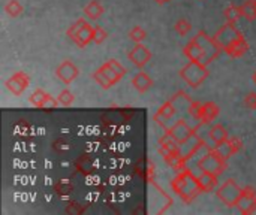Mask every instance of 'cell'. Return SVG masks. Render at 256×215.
<instances>
[{
	"instance_id": "obj_1",
	"label": "cell",
	"mask_w": 256,
	"mask_h": 215,
	"mask_svg": "<svg viewBox=\"0 0 256 215\" xmlns=\"http://www.w3.org/2000/svg\"><path fill=\"white\" fill-rule=\"evenodd\" d=\"M214 40L232 58L243 57L249 49L248 40H246L244 34L237 28L236 22H226L225 25H222L216 31Z\"/></svg>"
},
{
	"instance_id": "obj_2",
	"label": "cell",
	"mask_w": 256,
	"mask_h": 215,
	"mask_svg": "<svg viewBox=\"0 0 256 215\" xmlns=\"http://www.w3.org/2000/svg\"><path fill=\"white\" fill-rule=\"evenodd\" d=\"M171 187L174 193L186 204H190L202 193L198 177L190 169L178 172V175L171 181Z\"/></svg>"
},
{
	"instance_id": "obj_3",
	"label": "cell",
	"mask_w": 256,
	"mask_h": 215,
	"mask_svg": "<svg viewBox=\"0 0 256 215\" xmlns=\"http://www.w3.org/2000/svg\"><path fill=\"white\" fill-rule=\"evenodd\" d=\"M126 72H128L126 67L120 61H117L114 58H110L93 73V79L102 88L106 90V88H111L116 84H118L123 79V76L126 75Z\"/></svg>"
},
{
	"instance_id": "obj_4",
	"label": "cell",
	"mask_w": 256,
	"mask_h": 215,
	"mask_svg": "<svg viewBox=\"0 0 256 215\" xmlns=\"http://www.w3.org/2000/svg\"><path fill=\"white\" fill-rule=\"evenodd\" d=\"M190 99H189V96L186 94V93H183V91H180V93H177L176 96H172L168 102H165L159 109H158V112L154 114V121L160 126V127H164V129H166L168 130V123L170 121H172V118L176 117V114L180 111V109H183V108H189V105H190Z\"/></svg>"
},
{
	"instance_id": "obj_5",
	"label": "cell",
	"mask_w": 256,
	"mask_h": 215,
	"mask_svg": "<svg viewBox=\"0 0 256 215\" xmlns=\"http://www.w3.org/2000/svg\"><path fill=\"white\" fill-rule=\"evenodd\" d=\"M208 75H210V72H208L207 64H202V63L194 61V60H189V63L186 66H183L180 70L182 79L194 88L200 87L208 78Z\"/></svg>"
},
{
	"instance_id": "obj_6",
	"label": "cell",
	"mask_w": 256,
	"mask_h": 215,
	"mask_svg": "<svg viewBox=\"0 0 256 215\" xmlns=\"http://www.w3.org/2000/svg\"><path fill=\"white\" fill-rule=\"evenodd\" d=\"M66 34L70 40L75 42L76 46L84 48L88 43L93 42V25L88 24V21H86L84 18H78L68 30Z\"/></svg>"
},
{
	"instance_id": "obj_7",
	"label": "cell",
	"mask_w": 256,
	"mask_h": 215,
	"mask_svg": "<svg viewBox=\"0 0 256 215\" xmlns=\"http://www.w3.org/2000/svg\"><path fill=\"white\" fill-rule=\"evenodd\" d=\"M198 169L201 172H208L214 177H220L226 169V159L222 157L216 148H210L200 160Z\"/></svg>"
},
{
	"instance_id": "obj_8",
	"label": "cell",
	"mask_w": 256,
	"mask_h": 215,
	"mask_svg": "<svg viewBox=\"0 0 256 215\" xmlns=\"http://www.w3.org/2000/svg\"><path fill=\"white\" fill-rule=\"evenodd\" d=\"M243 192L244 189H242L234 180H228L218 189L216 195L226 207L232 208V207H237L240 198L243 196Z\"/></svg>"
},
{
	"instance_id": "obj_9",
	"label": "cell",
	"mask_w": 256,
	"mask_h": 215,
	"mask_svg": "<svg viewBox=\"0 0 256 215\" xmlns=\"http://www.w3.org/2000/svg\"><path fill=\"white\" fill-rule=\"evenodd\" d=\"M192 39H194V40L198 43V46L202 49V52H204V55H206L208 64H210L212 61H214V60L219 57L220 51H224V49L220 48V45L214 40V37H210L206 31L196 33L195 37H192Z\"/></svg>"
},
{
	"instance_id": "obj_10",
	"label": "cell",
	"mask_w": 256,
	"mask_h": 215,
	"mask_svg": "<svg viewBox=\"0 0 256 215\" xmlns=\"http://www.w3.org/2000/svg\"><path fill=\"white\" fill-rule=\"evenodd\" d=\"M195 132H196V129H194L192 126H189L188 121L182 118V120H177V121L168 129L166 133H170L178 144H183V142H186L189 138H192V136L195 135Z\"/></svg>"
},
{
	"instance_id": "obj_11",
	"label": "cell",
	"mask_w": 256,
	"mask_h": 215,
	"mask_svg": "<svg viewBox=\"0 0 256 215\" xmlns=\"http://www.w3.org/2000/svg\"><path fill=\"white\" fill-rule=\"evenodd\" d=\"M56 75H57V78H58L63 84L69 85V84H72V82L78 78L80 69H78L76 64L72 63L70 60H64V61H62V63L57 66Z\"/></svg>"
},
{
	"instance_id": "obj_12",
	"label": "cell",
	"mask_w": 256,
	"mask_h": 215,
	"mask_svg": "<svg viewBox=\"0 0 256 215\" xmlns=\"http://www.w3.org/2000/svg\"><path fill=\"white\" fill-rule=\"evenodd\" d=\"M28 85H30V76L26 72H15L6 81V88L15 96H21Z\"/></svg>"
},
{
	"instance_id": "obj_13",
	"label": "cell",
	"mask_w": 256,
	"mask_h": 215,
	"mask_svg": "<svg viewBox=\"0 0 256 215\" xmlns=\"http://www.w3.org/2000/svg\"><path fill=\"white\" fill-rule=\"evenodd\" d=\"M30 103L36 108H42V109H54L57 108L60 103H58V99H54L50 93L38 88L32 93L30 96Z\"/></svg>"
},
{
	"instance_id": "obj_14",
	"label": "cell",
	"mask_w": 256,
	"mask_h": 215,
	"mask_svg": "<svg viewBox=\"0 0 256 215\" xmlns=\"http://www.w3.org/2000/svg\"><path fill=\"white\" fill-rule=\"evenodd\" d=\"M129 61H132L136 67H144L152 60V51L144 43H135V46L128 54Z\"/></svg>"
},
{
	"instance_id": "obj_15",
	"label": "cell",
	"mask_w": 256,
	"mask_h": 215,
	"mask_svg": "<svg viewBox=\"0 0 256 215\" xmlns=\"http://www.w3.org/2000/svg\"><path fill=\"white\" fill-rule=\"evenodd\" d=\"M237 208L242 214H255L256 211V190L252 187H246L243 196L240 198Z\"/></svg>"
},
{
	"instance_id": "obj_16",
	"label": "cell",
	"mask_w": 256,
	"mask_h": 215,
	"mask_svg": "<svg viewBox=\"0 0 256 215\" xmlns=\"http://www.w3.org/2000/svg\"><path fill=\"white\" fill-rule=\"evenodd\" d=\"M214 148L218 150V153H219L222 157H225V159L228 160L230 157L236 156V154L242 150V141L237 139V138H228L225 142L216 145Z\"/></svg>"
},
{
	"instance_id": "obj_17",
	"label": "cell",
	"mask_w": 256,
	"mask_h": 215,
	"mask_svg": "<svg viewBox=\"0 0 256 215\" xmlns=\"http://www.w3.org/2000/svg\"><path fill=\"white\" fill-rule=\"evenodd\" d=\"M153 79H152V76L147 73V72H138V73H135L134 75V78H132V85H134V88L140 93V94H144V93H147L152 87H153Z\"/></svg>"
},
{
	"instance_id": "obj_18",
	"label": "cell",
	"mask_w": 256,
	"mask_h": 215,
	"mask_svg": "<svg viewBox=\"0 0 256 215\" xmlns=\"http://www.w3.org/2000/svg\"><path fill=\"white\" fill-rule=\"evenodd\" d=\"M219 106L213 102H206L201 105V114H200V123L201 124H212L219 117Z\"/></svg>"
},
{
	"instance_id": "obj_19",
	"label": "cell",
	"mask_w": 256,
	"mask_h": 215,
	"mask_svg": "<svg viewBox=\"0 0 256 215\" xmlns=\"http://www.w3.org/2000/svg\"><path fill=\"white\" fill-rule=\"evenodd\" d=\"M207 133H208L210 141L214 144V147L219 145V144H222V142H225V141L230 138V133H228V130L225 129V126H224V124H219V123H218V124H213Z\"/></svg>"
},
{
	"instance_id": "obj_20",
	"label": "cell",
	"mask_w": 256,
	"mask_h": 215,
	"mask_svg": "<svg viewBox=\"0 0 256 215\" xmlns=\"http://www.w3.org/2000/svg\"><path fill=\"white\" fill-rule=\"evenodd\" d=\"M160 145V153H170V154H180V144L170 135L166 133L164 138L159 139ZM182 156V154H180Z\"/></svg>"
},
{
	"instance_id": "obj_21",
	"label": "cell",
	"mask_w": 256,
	"mask_h": 215,
	"mask_svg": "<svg viewBox=\"0 0 256 215\" xmlns=\"http://www.w3.org/2000/svg\"><path fill=\"white\" fill-rule=\"evenodd\" d=\"M162 156H164L165 163L171 169H174L177 172H182V171L188 169L186 168V159L183 156H180V154H170V153H162Z\"/></svg>"
},
{
	"instance_id": "obj_22",
	"label": "cell",
	"mask_w": 256,
	"mask_h": 215,
	"mask_svg": "<svg viewBox=\"0 0 256 215\" xmlns=\"http://www.w3.org/2000/svg\"><path fill=\"white\" fill-rule=\"evenodd\" d=\"M104 6H102V3L99 1V0H92V1H88L86 6H84V13H86V16L88 18V19H93V21H96V19H99L102 15H104Z\"/></svg>"
},
{
	"instance_id": "obj_23",
	"label": "cell",
	"mask_w": 256,
	"mask_h": 215,
	"mask_svg": "<svg viewBox=\"0 0 256 215\" xmlns=\"http://www.w3.org/2000/svg\"><path fill=\"white\" fill-rule=\"evenodd\" d=\"M198 181H200L202 193H210L218 186V177H214L208 172H201V175H198Z\"/></svg>"
},
{
	"instance_id": "obj_24",
	"label": "cell",
	"mask_w": 256,
	"mask_h": 215,
	"mask_svg": "<svg viewBox=\"0 0 256 215\" xmlns=\"http://www.w3.org/2000/svg\"><path fill=\"white\" fill-rule=\"evenodd\" d=\"M242 7V13L248 21H254L256 19V0H246L244 3L240 4Z\"/></svg>"
},
{
	"instance_id": "obj_25",
	"label": "cell",
	"mask_w": 256,
	"mask_h": 215,
	"mask_svg": "<svg viewBox=\"0 0 256 215\" xmlns=\"http://www.w3.org/2000/svg\"><path fill=\"white\" fill-rule=\"evenodd\" d=\"M22 10H24V7H22V4H21L18 0H8V1L4 3V12H6L9 16H12V18L20 16V15L22 13Z\"/></svg>"
},
{
	"instance_id": "obj_26",
	"label": "cell",
	"mask_w": 256,
	"mask_h": 215,
	"mask_svg": "<svg viewBox=\"0 0 256 215\" xmlns=\"http://www.w3.org/2000/svg\"><path fill=\"white\" fill-rule=\"evenodd\" d=\"M242 16H243L242 7L237 6V4H230V6L225 9V18H226L228 22H236V24H237V21H238Z\"/></svg>"
},
{
	"instance_id": "obj_27",
	"label": "cell",
	"mask_w": 256,
	"mask_h": 215,
	"mask_svg": "<svg viewBox=\"0 0 256 215\" xmlns=\"http://www.w3.org/2000/svg\"><path fill=\"white\" fill-rule=\"evenodd\" d=\"M129 37L130 40H134L135 43H142L147 37V31L141 27V25H135L130 31H129Z\"/></svg>"
},
{
	"instance_id": "obj_28",
	"label": "cell",
	"mask_w": 256,
	"mask_h": 215,
	"mask_svg": "<svg viewBox=\"0 0 256 215\" xmlns=\"http://www.w3.org/2000/svg\"><path fill=\"white\" fill-rule=\"evenodd\" d=\"M174 28H176V31H177L180 36H186V34L190 31L192 24H190V21H189V19H186V18H180V19L176 22Z\"/></svg>"
},
{
	"instance_id": "obj_29",
	"label": "cell",
	"mask_w": 256,
	"mask_h": 215,
	"mask_svg": "<svg viewBox=\"0 0 256 215\" xmlns=\"http://www.w3.org/2000/svg\"><path fill=\"white\" fill-rule=\"evenodd\" d=\"M108 37V33L105 28H102L100 25H93V42L96 45H100L106 40Z\"/></svg>"
},
{
	"instance_id": "obj_30",
	"label": "cell",
	"mask_w": 256,
	"mask_h": 215,
	"mask_svg": "<svg viewBox=\"0 0 256 215\" xmlns=\"http://www.w3.org/2000/svg\"><path fill=\"white\" fill-rule=\"evenodd\" d=\"M58 103L60 105H63V106H70L72 103H74V100H75V96H74V93L72 91H69V90H63V91H60L58 93Z\"/></svg>"
},
{
	"instance_id": "obj_31",
	"label": "cell",
	"mask_w": 256,
	"mask_h": 215,
	"mask_svg": "<svg viewBox=\"0 0 256 215\" xmlns=\"http://www.w3.org/2000/svg\"><path fill=\"white\" fill-rule=\"evenodd\" d=\"M188 112H189V115H190L195 121H200L201 103H200V102H190V105H189V108H188Z\"/></svg>"
},
{
	"instance_id": "obj_32",
	"label": "cell",
	"mask_w": 256,
	"mask_h": 215,
	"mask_svg": "<svg viewBox=\"0 0 256 215\" xmlns=\"http://www.w3.org/2000/svg\"><path fill=\"white\" fill-rule=\"evenodd\" d=\"M57 192H58V195H62L64 198V196H69L74 192V187L68 181H60V184H57Z\"/></svg>"
},
{
	"instance_id": "obj_33",
	"label": "cell",
	"mask_w": 256,
	"mask_h": 215,
	"mask_svg": "<svg viewBox=\"0 0 256 215\" xmlns=\"http://www.w3.org/2000/svg\"><path fill=\"white\" fill-rule=\"evenodd\" d=\"M244 105L249 109H256V93H249L244 97Z\"/></svg>"
},
{
	"instance_id": "obj_34",
	"label": "cell",
	"mask_w": 256,
	"mask_h": 215,
	"mask_svg": "<svg viewBox=\"0 0 256 215\" xmlns=\"http://www.w3.org/2000/svg\"><path fill=\"white\" fill-rule=\"evenodd\" d=\"M158 4H164V3H166V1H170V0H154Z\"/></svg>"
},
{
	"instance_id": "obj_35",
	"label": "cell",
	"mask_w": 256,
	"mask_h": 215,
	"mask_svg": "<svg viewBox=\"0 0 256 215\" xmlns=\"http://www.w3.org/2000/svg\"><path fill=\"white\" fill-rule=\"evenodd\" d=\"M252 81H254V84L256 85V70L254 72V75H252Z\"/></svg>"
}]
</instances>
